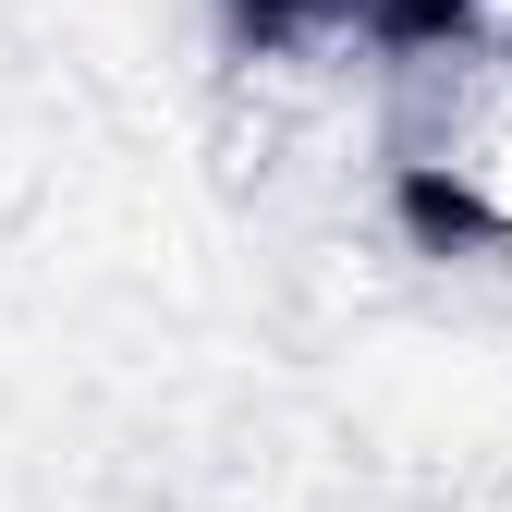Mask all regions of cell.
I'll list each match as a JSON object with an SVG mask.
<instances>
[{
  "label": "cell",
  "instance_id": "cell-1",
  "mask_svg": "<svg viewBox=\"0 0 512 512\" xmlns=\"http://www.w3.org/2000/svg\"><path fill=\"white\" fill-rule=\"evenodd\" d=\"M281 13H317V25H342V37H378V49H403V37H439V25H464L476 0H281Z\"/></svg>",
  "mask_w": 512,
  "mask_h": 512
},
{
  "label": "cell",
  "instance_id": "cell-2",
  "mask_svg": "<svg viewBox=\"0 0 512 512\" xmlns=\"http://www.w3.org/2000/svg\"><path fill=\"white\" fill-rule=\"evenodd\" d=\"M464 512H512V452H500V464L476 476V500H464Z\"/></svg>",
  "mask_w": 512,
  "mask_h": 512
}]
</instances>
